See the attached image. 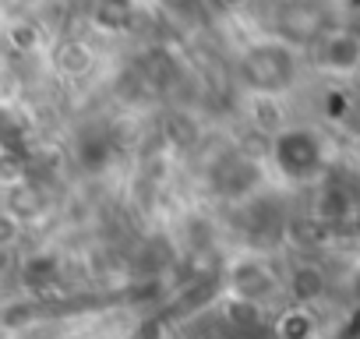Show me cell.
Returning a JSON list of instances; mask_svg holds the SVG:
<instances>
[{
    "instance_id": "3957f363",
    "label": "cell",
    "mask_w": 360,
    "mask_h": 339,
    "mask_svg": "<svg viewBox=\"0 0 360 339\" xmlns=\"http://www.w3.org/2000/svg\"><path fill=\"white\" fill-rule=\"evenodd\" d=\"M279 29L286 39H325L332 32V18L318 0H290L279 11Z\"/></svg>"
},
{
    "instance_id": "277c9868",
    "label": "cell",
    "mask_w": 360,
    "mask_h": 339,
    "mask_svg": "<svg viewBox=\"0 0 360 339\" xmlns=\"http://www.w3.org/2000/svg\"><path fill=\"white\" fill-rule=\"evenodd\" d=\"M321 43V64L332 71H353L360 64V43L349 32H328Z\"/></svg>"
},
{
    "instance_id": "6da1fadb",
    "label": "cell",
    "mask_w": 360,
    "mask_h": 339,
    "mask_svg": "<svg viewBox=\"0 0 360 339\" xmlns=\"http://www.w3.org/2000/svg\"><path fill=\"white\" fill-rule=\"evenodd\" d=\"M297 75V60L286 43H258L244 57V78L258 92H283Z\"/></svg>"
},
{
    "instance_id": "7a4b0ae2",
    "label": "cell",
    "mask_w": 360,
    "mask_h": 339,
    "mask_svg": "<svg viewBox=\"0 0 360 339\" xmlns=\"http://www.w3.org/2000/svg\"><path fill=\"white\" fill-rule=\"evenodd\" d=\"M272 155H276V166L290 181H311L321 162H325V152H321V141L318 134L297 127V131H283L272 145Z\"/></svg>"
},
{
    "instance_id": "5b68a950",
    "label": "cell",
    "mask_w": 360,
    "mask_h": 339,
    "mask_svg": "<svg viewBox=\"0 0 360 339\" xmlns=\"http://www.w3.org/2000/svg\"><path fill=\"white\" fill-rule=\"evenodd\" d=\"M346 339H360V314L349 321V328H346Z\"/></svg>"
}]
</instances>
